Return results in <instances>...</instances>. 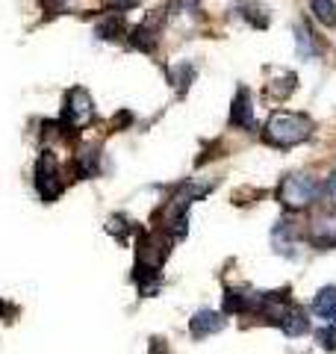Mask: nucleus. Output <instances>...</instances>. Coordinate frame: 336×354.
<instances>
[{
    "instance_id": "ddd939ff",
    "label": "nucleus",
    "mask_w": 336,
    "mask_h": 354,
    "mask_svg": "<svg viewBox=\"0 0 336 354\" xmlns=\"http://www.w3.org/2000/svg\"><path fill=\"white\" fill-rule=\"evenodd\" d=\"M312 310L321 319H336V286H321L312 298Z\"/></svg>"
},
{
    "instance_id": "4468645a",
    "label": "nucleus",
    "mask_w": 336,
    "mask_h": 354,
    "mask_svg": "<svg viewBox=\"0 0 336 354\" xmlns=\"http://www.w3.org/2000/svg\"><path fill=\"white\" fill-rule=\"evenodd\" d=\"M239 9H242V18L256 30H265L268 24H272V12H268L265 6H260V3H242Z\"/></svg>"
},
{
    "instance_id": "f257e3e1",
    "label": "nucleus",
    "mask_w": 336,
    "mask_h": 354,
    "mask_svg": "<svg viewBox=\"0 0 336 354\" xmlns=\"http://www.w3.org/2000/svg\"><path fill=\"white\" fill-rule=\"evenodd\" d=\"M310 136H312V118L304 113H272L263 130V142L272 148H295Z\"/></svg>"
},
{
    "instance_id": "20e7f679",
    "label": "nucleus",
    "mask_w": 336,
    "mask_h": 354,
    "mask_svg": "<svg viewBox=\"0 0 336 354\" xmlns=\"http://www.w3.org/2000/svg\"><path fill=\"white\" fill-rule=\"evenodd\" d=\"M59 118L74 130H83V127H88L95 121V104H92V97H88V92L83 86H74V88L65 92Z\"/></svg>"
},
{
    "instance_id": "9d476101",
    "label": "nucleus",
    "mask_w": 336,
    "mask_h": 354,
    "mask_svg": "<svg viewBox=\"0 0 336 354\" xmlns=\"http://www.w3.org/2000/svg\"><path fill=\"white\" fill-rule=\"evenodd\" d=\"M277 328L283 330L286 337H304L307 330H310V319H307L304 310H301V307L292 301V304L283 310V313L277 316Z\"/></svg>"
},
{
    "instance_id": "7ed1b4c3",
    "label": "nucleus",
    "mask_w": 336,
    "mask_h": 354,
    "mask_svg": "<svg viewBox=\"0 0 336 354\" xmlns=\"http://www.w3.org/2000/svg\"><path fill=\"white\" fill-rule=\"evenodd\" d=\"M32 183H36V192L44 204L56 201L62 195V177H59V160H56L53 151H41V157L36 160V171H32Z\"/></svg>"
},
{
    "instance_id": "9b49d317",
    "label": "nucleus",
    "mask_w": 336,
    "mask_h": 354,
    "mask_svg": "<svg viewBox=\"0 0 336 354\" xmlns=\"http://www.w3.org/2000/svg\"><path fill=\"white\" fill-rule=\"evenodd\" d=\"M127 21L121 12H109L106 18H100L97 21V27H95V36L100 41H121V39H127Z\"/></svg>"
},
{
    "instance_id": "f3484780",
    "label": "nucleus",
    "mask_w": 336,
    "mask_h": 354,
    "mask_svg": "<svg viewBox=\"0 0 336 354\" xmlns=\"http://www.w3.org/2000/svg\"><path fill=\"white\" fill-rule=\"evenodd\" d=\"M316 339L321 342V348H324V351H333V348H336V330H333V328H321V330H316Z\"/></svg>"
},
{
    "instance_id": "6e6552de",
    "label": "nucleus",
    "mask_w": 336,
    "mask_h": 354,
    "mask_svg": "<svg viewBox=\"0 0 336 354\" xmlns=\"http://www.w3.org/2000/svg\"><path fill=\"white\" fill-rule=\"evenodd\" d=\"M71 169L80 180H92V177H97L100 174V148L97 145H83L74 153Z\"/></svg>"
},
{
    "instance_id": "aec40b11",
    "label": "nucleus",
    "mask_w": 336,
    "mask_h": 354,
    "mask_svg": "<svg viewBox=\"0 0 336 354\" xmlns=\"http://www.w3.org/2000/svg\"><path fill=\"white\" fill-rule=\"evenodd\" d=\"M104 3L112 9V12H127V9L139 6V0H104Z\"/></svg>"
},
{
    "instance_id": "a211bd4d",
    "label": "nucleus",
    "mask_w": 336,
    "mask_h": 354,
    "mask_svg": "<svg viewBox=\"0 0 336 354\" xmlns=\"http://www.w3.org/2000/svg\"><path fill=\"white\" fill-rule=\"evenodd\" d=\"M71 6V0H41V9L48 15H56V12H65Z\"/></svg>"
},
{
    "instance_id": "dca6fc26",
    "label": "nucleus",
    "mask_w": 336,
    "mask_h": 354,
    "mask_svg": "<svg viewBox=\"0 0 336 354\" xmlns=\"http://www.w3.org/2000/svg\"><path fill=\"white\" fill-rule=\"evenodd\" d=\"M192 80H195V65H189V62L177 65V71H174V88L177 92L186 95V88L192 86Z\"/></svg>"
},
{
    "instance_id": "6ab92c4d",
    "label": "nucleus",
    "mask_w": 336,
    "mask_h": 354,
    "mask_svg": "<svg viewBox=\"0 0 336 354\" xmlns=\"http://www.w3.org/2000/svg\"><path fill=\"white\" fill-rule=\"evenodd\" d=\"M321 192H324V198H328V201H330V207L336 209V171H333V174L328 177V180H324Z\"/></svg>"
},
{
    "instance_id": "1a4fd4ad",
    "label": "nucleus",
    "mask_w": 336,
    "mask_h": 354,
    "mask_svg": "<svg viewBox=\"0 0 336 354\" xmlns=\"http://www.w3.org/2000/svg\"><path fill=\"white\" fill-rule=\"evenodd\" d=\"M224 328V313H216V310H198L189 322V334L195 339H207L212 334H218Z\"/></svg>"
},
{
    "instance_id": "423d86ee",
    "label": "nucleus",
    "mask_w": 336,
    "mask_h": 354,
    "mask_svg": "<svg viewBox=\"0 0 336 354\" xmlns=\"http://www.w3.org/2000/svg\"><path fill=\"white\" fill-rule=\"evenodd\" d=\"M298 239H301V234H298V227L289 218H280L277 225L272 227V251L280 254V257L295 260L298 257V251H295L298 248Z\"/></svg>"
},
{
    "instance_id": "2eb2a0df",
    "label": "nucleus",
    "mask_w": 336,
    "mask_h": 354,
    "mask_svg": "<svg viewBox=\"0 0 336 354\" xmlns=\"http://www.w3.org/2000/svg\"><path fill=\"white\" fill-rule=\"evenodd\" d=\"M310 12L312 18L324 27H336V3L333 0H310Z\"/></svg>"
},
{
    "instance_id": "f8f14e48",
    "label": "nucleus",
    "mask_w": 336,
    "mask_h": 354,
    "mask_svg": "<svg viewBox=\"0 0 336 354\" xmlns=\"http://www.w3.org/2000/svg\"><path fill=\"white\" fill-rule=\"evenodd\" d=\"M295 50H298L301 59H312L319 53L316 36H312V30L304 24V21H298V24H295Z\"/></svg>"
},
{
    "instance_id": "0eeeda50",
    "label": "nucleus",
    "mask_w": 336,
    "mask_h": 354,
    "mask_svg": "<svg viewBox=\"0 0 336 354\" xmlns=\"http://www.w3.org/2000/svg\"><path fill=\"white\" fill-rule=\"evenodd\" d=\"M227 124H230L233 130H251V127H254V104H251V92H248L245 86L236 92V97H233Z\"/></svg>"
},
{
    "instance_id": "39448f33",
    "label": "nucleus",
    "mask_w": 336,
    "mask_h": 354,
    "mask_svg": "<svg viewBox=\"0 0 336 354\" xmlns=\"http://www.w3.org/2000/svg\"><path fill=\"white\" fill-rule=\"evenodd\" d=\"M307 239L312 248L319 251H330L336 248V209H328V213H319L310 221L307 227Z\"/></svg>"
},
{
    "instance_id": "4be33fe9",
    "label": "nucleus",
    "mask_w": 336,
    "mask_h": 354,
    "mask_svg": "<svg viewBox=\"0 0 336 354\" xmlns=\"http://www.w3.org/2000/svg\"><path fill=\"white\" fill-rule=\"evenodd\" d=\"M151 354H168L165 339H151Z\"/></svg>"
},
{
    "instance_id": "f03ea898",
    "label": "nucleus",
    "mask_w": 336,
    "mask_h": 354,
    "mask_svg": "<svg viewBox=\"0 0 336 354\" xmlns=\"http://www.w3.org/2000/svg\"><path fill=\"white\" fill-rule=\"evenodd\" d=\"M321 186L316 177L310 174H286L283 180H280L277 186V201L283 204L286 209H295V213H301V209H307L312 201L319 198Z\"/></svg>"
},
{
    "instance_id": "412c9836",
    "label": "nucleus",
    "mask_w": 336,
    "mask_h": 354,
    "mask_svg": "<svg viewBox=\"0 0 336 354\" xmlns=\"http://www.w3.org/2000/svg\"><path fill=\"white\" fill-rule=\"evenodd\" d=\"M133 124V113L130 109H121V113L112 118V130H121V127H130Z\"/></svg>"
}]
</instances>
